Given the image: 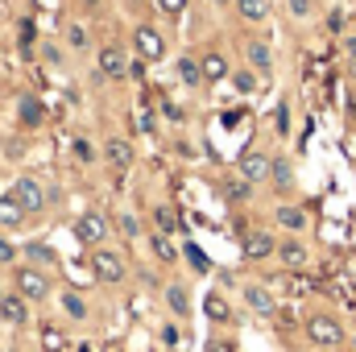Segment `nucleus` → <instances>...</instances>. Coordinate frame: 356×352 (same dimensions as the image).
Listing matches in <instances>:
<instances>
[{
    "label": "nucleus",
    "mask_w": 356,
    "mask_h": 352,
    "mask_svg": "<svg viewBox=\"0 0 356 352\" xmlns=\"http://www.w3.org/2000/svg\"><path fill=\"white\" fill-rule=\"evenodd\" d=\"M307 340L315 349H344L348 344V328L332 311H315V315H307Z\"/></svg>",
    "instance_id": "1"
},
{
    "label": "nucleus",
    "mask_w": 356,
    "mask_h": 352,
    "mask_svg": "<svg viewBox=\"0 0 356 352\" xmlns=\"http://www.w3.org/2000/svg\"><path fill=\"white\" fill-rule=\"evenodd\" d=\"M133 46H137V58H141V63H162V58H166V38H162L154 25H137Z\"/></svg>",
    "instance_id": "2"
},
{
    "label": "nucleus",
    "mask_w": 356,
    "mask_h": 352,
    "mask_svg": "<svg viewBox=\"0 0 356 352\" xmlns=\"http://www.w3.org/2000/svg\"><path fill=\"white\" fill-rule=\"evenodd\" d=\"M95 71H99L104 79H124V75H129V58H124V50H120L116 42L99 46V54H95Z\"/></svg>",
    "instance_id": "3"
},
{
    "label": "nucleus",
    "mask_w": 356,
    "mask_h": 352,
    "mask_svg": "<svg viewBox=\"0 0 356 352\" xmlns=\"http://www.w3.org/2000/svg\"><path fill=\"white\" fill-rule=\"evenodd\" d=\"M273 224L286 228L290 237H302V232L311 228V216H307V207H298V203H277V207H273Z\"/></svg>",
    "instance_id": "4"
},
{
    "label": "nucleus",
    "mask_w": 356,
    "mask_h": 352,
    "mask_svg": "<svg viewBox=\"0 0 356 352\" xmlns=\"http://www.w3.org/2000/svg\"><path fill=\"white\" fill-rule=\"evenodd\" d=\"M17 294L29 303H38V298H46L50 294V278L42 273V269H33V265H25V269H17Z\"/></svg>",
    "instance_id": "5"
},
{
    "label": "nucleus",
    "mask_w": 356,
    "mask_h": 352,
    "mask_svg": "<svg viewBox=\"0 0 356 352\" xmlns=\"http://www.w3.org/2000/svg\"><path fill=\"white\" fill-rule=\"evenodd\" d=\"M241 249H245V257H249V262H269V257L277 253V237L266 232V228H253V232H245Z\"/></svg>",
    "instance_id": "6"
},
{
    "label": "nucleus",
    "mask_w": 356,
    "mask_h": 352,
    "mask_svg": "<svg viewBox=\"0 0 356 352\" xmlns=\"http://www.w3.org/2000/svg\"><path fill=\"white\" fill-rule=\"evenodd\" d=\"M13 199L25 207V216L46 207V191H42V182H38L33 175H25V178H17V182H13Z\"/></svg>",
    "instance_id": "7"
},
{
    "label": "nucleus",
    "mask_w": 356,
    "mask_h": 352,
    "mask_svg": "<svg viewBox=\"0 0 356 352\" xmlns=\"http://www.w3.org/2000/svg\"><path fill=\"white\" fill-rule=\"evenodd\" d=\"M269 166H273V158L261 154V150H249V154H241V166H236V175L245 178V182H269Z\"/></svg>",
    "instance_id": "8"
},
{
    "label": "nucleus",
    "mask_w": 356,
    "mask_h": 352,
    "mask_svg": "<svg viewBox=\"0 0 356 352\" xmlns=\"http://www.w3.org/2000/svg\"><path fill=\"white\" fill-rule=\"evenodd\" d=\"M273 257L286 265V269H307V265H311V249H307V241L286 237V241H277V253H273Z\"/></svg>",
    "instance_id": "9"
},
{
    "label": "nucleus",
    "mask_w": 356,
    "mask_h": 352,
    "mask_svg": "<svg viewBox=\"0 0 356 352\" xmlns=\"http://www.w3.org/2000/svg\"><path fill=\"white\" fill-rule=\"evenodd\" d=\"M91 273H95L99 282H120V278H124V262H120L112 249H95V253H91Z\"/></svg>",
    "instance_id": "10"
},
{
    "label": "nucleus",
    "mask_w": 356,
    "mask_h": 352,
    "mask_svg": "<svg viewBox=\"0 0 356 352\" xmlns=\"http://www.w3.org/2000/svg\"><path fill=\"white\" fill-rule=\"evenodd\" d=\"M104 154H108V166H112L116 175H129V166H133V145H129V137H108V141H104Z\"/></svg>",
    "instance_id": "11"
},
{
    "label": "nucleus",
    "mask_w": 356,
    "mask_h": 352,
    "mask_svg": "<svg viewBox=\"0 0 356 352\" xmlns=\"http://www.w3.org/2000/svg\"><path fill=\"white\" fill-rule=\"evenodd\" d=\"M75 237H79L83 245H99V241L108 237V220H104L99 211H88V216H79V220H75Z\"/></svg>",
    "instance_id": "12"
},
{
    "label": "nucleus",
    "mask_w": 356,
    "mask_h": 352,
    "mask_svg": "<svg viewBox=\"0 0 356 352\" xmlns=\"http://www.w3.org/2000/svg\"><path fill=\"white\" fill-rule=\"evenodd\" d=\"M245 63H249L257 75H269V71H273V50H269V42L249 38V42H245Z\"/></svg>",
    "instance_id": "13"
},
{
    "label": "nucleus",
    "mask_w": 356,
    "mask_h": 352,
    "mask_svg": "<svg viewBox=\"0 0 356 352\" xmlns=\"http://www.w3.org/2000/svg\"><path fill=\"white\" fill-rule=\"evenodd\" d=\"M199 71H203L207 83H224V79L232 75V71H228V58H224L220 50H207V54L199 58Z\"/></svg>",
    "instance_id": "14"
},
{
    "label": "nucleus",
    "mask_w": 356,
    "mask_h": 352,
    "mask_svg": "<svg viewBox=\"0 0 356 352\" xmlns=\"http://www.w3.org/2000/svg\"><path fill=\"white\" fill-rule=\"evenodd\" d=\"M245 307H249V311H257V315H273V311H277V298L269 294L266 286L249 282V286H245Z\"/></svg>",
    "instance_id": "15"
},
{
    "label": "nucleus",
    "mask_w": 356,
    "mask_h": 352,
    "mask_svg": "<svg viewBox=\"0 0 356 352\" xmlns=\"http://www.w3.org/2000/svg\"><path fill=\"white\" fill-rule=\"evenodd\" d=\"M232 4H236V13H241L245 25H266L269 0H232Z\"/></svg>",
    "instance_id": "16"
},
{
    "label": "nucleus",
    "mask_w": 356,
    "mask_h": 352,
    "mask_svg": "<svg viewBox=\"0 0 356 352\" xmlns=\"http://www.w3.org/2000/svg\"><path fill=\"white\" fill-rule=\"evenodd\" d=\"M269 182H273V186H277V191L286 195V191L294 186V162L277 154V158H273V166H269Z\"/></svg>",
    "instance_id": "17"
},
{
    "label": "nucleus",
    "mask_w": 356,
    "mask_h": 352,
    "mask_svg": "<svg viewBox=\"0 0 356 352\" xmlns=\"http://www.w3.org/2000/svg\"><path fill=\"white\" fill-rule=\"evenodd\" d=\"M17 116H21V125H25V129H38V125L46 120V104H42L38 95H25V99H21V112H17Z\"/></svg>",
    "instance_id": "18"
},
{
    "label": "nucleus",
    "mask_w": 356,
    "mask_h": 352,
    "mask_svg": "<svg viewBox=\"0 0 356 352\" xmlns=\"http://www.w3.org/2000/svg\"><path fill=\"white\" fill-rule=\"evenodd\" d=\"M25 315H29V311H25V298H21V294H4V298H0V319H4V323L17 328V323H25Z\"/></svg>",
    "instance_id": "19"
},
{
    "label": "nucleus",
    "mask_w": 356,
    "mask_h": 352,
    "mask_svg": "<svg viewBox=\"0 0 356 352\" xmlns=\"http://www.w3.org/2000/svg\"><path fill=\"white\" fill-rule=\"evenodd\" d=\"M21 220H25V207L13 199V191H8V195H0V228H17Z\"/></svg>",
    "instance_id": "20"
},
{
    "label": "nucleus",
    "mask_w": 356,
    "mask_h": 352,
    "mask_svg": "<svg viewBox=\"0 0 356 352\" xmlns=\"http://www.w3.org/2000/svg\"><path fill=\"white\" fill-rule=\"evenodd\" d=\"M203 315H207L211 323H228V315H232V311H228V303H224V294H216V290H211V294L203 298Z\"/></svg>",
    "instance_id": "21"
},
{
    "label": "nucleus",
    "mask_w": 356,
    "mask_h": 352,
    "mask_svg": "<svg viewBox=\"0 0 356 352\" xmlns=\"http://www.w3.org/2000/svg\"><path fill=\"white\" fill-rule=\"evenodd\" d=\"M290 21H315L319 17V0H286Z\"/></svg>",
    "instance_id": "22"
},
{
    "label": "nucleus",
    "mask_w": 356,
    "mask_h": 352,
    "mask_svg": "<svg viewBox=\"0 0 356 352\" xmlns=\"http://www.w3.org/2000/svg\"><path fill=\"white\" fill-rule=\"evenodd\" d=\"M257 83H261V75H257L253 67H241V71H232V88L241 91V95H253V91H257Z\"/></svg>",
    "instance_id": "23"
},
{
    "label": "nucleus",
    "mask_w": 356,
    "mask_h": 352,
    "mask_svg": "<svg viewBox=\"0 0 356 352\" xmlns=\"http://www.w3.org/2000/svg\"><path fill=\"white\" fill-rule=\"evenodd\" d=\"M182 257H186V265H191L195 273H211V262H207V253H203L195 241H186V245H182Z\"/></svg>",
    "instance_id": "24"
},
{
    "label": "nucleus",
    "mask_w": 356,
    "mask_h": 352,
    "mask_svg": "<svg viewBox=\"0 0 356 352\" xmlns=\"http://www.w3.org/2000/svg\"><path fill=\"white\" fill-rule=\"evenodd\" d=\"M166 303H170V311H175L178 319L191 315V294H186V286H166Z\"/></svg>",
    "instance_id": "25"
},
{
    "label": "nucleus",
    "mask_w": 356,
    "mask_h": 352,
    "mask_svg": "<svg viewBox=\"0 0 356 352\" xmlns=\"http://www.w3.org/2000/svg\"><path fill=\"white\" fill-rule=\"evenodd\" d=\"M63 311H67L71 319H88V303H83V294L67 290V294H63Z\"/></svg>",
    "instance_id": "26"
},
{
    "label": "nucleus",
    "mask_w": 356,
    "mask_h": 352,
    "mask_svg": "<svg viewBox=\"0 0 356 352\" xmlns=\"http://www.w3.org/2000/svg\"><path fill=\"white\" fill-rule=\"evenodd\" d=\"M178 79H182V83H191V88L203 79V71H199V63H195L191 54H186V58H178Z\"/></svg>",
    "instance_id": "27"
},
{
    "label": "nucleus",
    "mask_w": 356,
    "mask_h": 352,
    "mask_svg": "<svg viewBox=\"0 0 356 352\" xmlns=\"http://www.w3.org/2000/svg\"><path fill=\"white\" fill-rule=\"evenodd\" d=\"M154 224H158V232H162V237H170V232L178 228L175 207H158V211H154Z\"/></svg>",
    "instance_id": "28"
},
{
    "label": "nucleus",
    "mask_w": 356,
    "mask_h": 352,
    "mask_svg": "<svg viewBox=\"0 0 356 352\" xmlns=\"http://www.w3.org/2000/svg\"><path fill=\"white\" fill-rule=\"evenodd\" d=\"M67 46L71 50H88V29L83 25H67Z\"/></svg>",
    "instance_id": "29"
},
{
    "label": "nucleus",
    "mask_w": 356,
    "mask_h": 352,
    "mask_svg": "<svg viewBox=\"0 0 356 352\" xmlns=\"http://www.w3.org/2000/svg\"><path fill=\"white\" fill-rule=\"evenodd\" d=\"M154 253H158L162 262H175V257H178V249L170 245V237H162V232L154 237Z\"/></svg>",
    "instance_id": "30"
},
{
    "label": "nucleus",
    "mask_w": 356,
    "mask_h": 352,
    "mask_svg": "<svg viewBox=\"0 0 356 352\" xmlns=\"http://www.w3.org/2000/svg\"><path fill=\"white\" fill-rule=\"evenodd\" d=\"M273 125H277V133H282V137L290 133V104H286V99L273 108Z\"/></svg>",
    "instance_id": "31"
},
{
    "label": "nucleus",
    "mask_w": 356,
    "mask_h": 352,
    "mask_svg": "<svg viewBox=\"0 0 356 352\" xmlns=\"http://www.w3.org/2000/svg\"><path fill=\"white\" fill-rule=\"evenodd\" d=\"M29 257H33V262H46V265L58 262V253H54L50 245H29Z\"/></svg>",
    "instance_id": "32"
},
{
    "label": "nucleus",
    "mask_w": 356,
    "mask_h": 352,
    "mask_svg": "<svg viewBox=\"0 0 356 352\" xmlns=\"http://www.w3.org/2000/svg\"><path fill=\"white\" fill-rule=\"evenodd\" d=\"M21 46H25V50L38 46V25H33V21H21Z\"/></svg>",
    "instance_id": "33"
},
{
    "label": "nucleus",
    "mask_w": 356,
    "mask_h": 352,
    "mask_svg": "<svg viewBox=\"0 0 356 352\" xmlns=\"http://www.w3.org/2000/svg\"><path fill=\"white\" fill-rule=\"evenodd\" d=\"M249 191H253V182H245V178L228 182V199H249Z\"/></svg>",
    "instance_id": "34"
},
{
    "label": "nucleus",
    "mask_w": 356,
    "mask_h": 352,
    "mask_svg": "<svg viewBox=\"0 0 356 352\" xmlns=\"http://www.w3.org/2000/svg\"><path fill=\"white\" fill-rule=\"evenodd\" d=\"M116 224H120V232H124V237H141V224H137V216H120Z\"/></svg>",
    "instance_id": "35"
},
{
    "label": "nucleus",
    "mask_w": 356,
    "mask_h": 352,
    "mask_svg": "<svg viewBox=\"0 0 356 352\" xmlns=\"http://www.w3.org/2000/svg\"><path fill=\"white\" fill-rule=\"evenodd\" d=\"M75 158H79V162H91V158H95V154H91V145L83 141V137H75Z\"/></svg>",
    "instance_id": "36"
},
{
    "label": "nucleus",
    "mask_w": 356,
    "mask_h": 352,
    "mask_svg": "<svg viewBox=\"0 0 356 352\" xmlns=\"http://www.w3.org/2000/svg\"><path fill=\"white\" fill-rule=\"evenodd\" d=\"M344 58L353 63V71H356V33H348V38H344Z\"/></svg>",
    "instance_id": "37"
},
{
    "label": "nucleus",
    "mask_w": 356,
    "mask_h": 352,
    "mask_svg": "<svg viewBox=\"0 0 356 352\" xmlns=\"http://www.w3.org/2000/svg\"><path fill=\"white\" fill-rule=\"evenodd\" d=\"M13 257H17V249H13V245H8V241L0 237V265H8Z\"/></svg>",
    "instance_id": "38"
},
{
    "label": "nucleus",
    "mask_w": 356,
    "mask_h": 352,
    "mask_svg": "<svg viewBox=\"0 0 356 352\" xmlns=\"http://www.w3.org/2000/svg\"><path fill=\"white\" fill-rule=\"evenodd\" d=\"M158 8H162V13H182L186 0H158Z\"/></svg>",
    "instance_id": "39"
},
{
    "label": "nucleus",
    "mask_w": 356,
    "mask_h": 352,
    "mask_svg": "<svg viewBox=\"0 0 356 352\" xmlns=\"http://www.w3.org/2000/svg\"><path fill=\"white\" fill-rule=\"evenodd\" d=\"M162 340H166L170 349H175V344H178V328H175V323H166V328H162Z\"/></svg>",
    "instance_id": "40"
},
{
    "label": "nucleus",
    "mask_w": 356,
    "mask_h": 352,
    "mask_svg": "<svg viewBox=\"0 0 356 352\" xmlns=\"http://www.w3.org/2000/svg\"><path fill=\"white\" fill-rule=\"evenodd\" d=\"M42 54H46V63H63V50H58V46H46Z\"/></svg>",
    "instance_id": "41"
},
{
    "label": "nucleus",
    "mask_w": 356,
    "mask_h": 352,
    "mask_svg": "<svg viewBox=\"0 0 356 352\" xmlns=\"http://www.w3.org/2000/svg\"><path fill=\"white\" fill-rule=\"evenodd\" d=\"M348 120H356V95L348 99Z\"/></svg>",
    "instance_id": "42"
},
{
    "label": "nucleus",
    "mask_w": 356,
    "mask_h": 352,
    "mask_svg": "<svg viewBox=\"0 0 356 352\" xmlns=\"http://www.w3.org/2000/svg\"><path fill=\"white\" fill-rule=\"evenodd\" d=\"M79 4H83V8H99V4H104V0H79Z\"/></svg>",
    "instance_id": "43"
},
{
    "label": "nucleus",
    "mask_w": 356,
    "mask_h": 352,
    "mask_svg": "<svg viewBox=\"0 0 356 352\" xmlns=\"http://www.w3.org/2000/svg\"><path fill=\"white\" fill-rule=\"evenodd\" d=\"M319 352H344V349H319Z\"/></svg>",
    "instance_id": "44"
},
{
    "label": "nucleus",
    "mask_w": 356,
    "mask_h": 352,
    "mask_svg": "<svg viewBox=\"0 0 356 352\" xmlns=\"http://www.w3.org/2000/svg\"><path fill=\"white\" fill-rule=\"evenodd\" d=\"M0 298H4V286H0Z\"/></svg>",
    "instance_id": "45"
},
{
    "label": "nucleus",
    "mask_w": 356,
    "mask_h": 352,
    "mask_svg": "<svg viewBox=\"0 0 356 352\" xmlns=\"http://www.w3.org/2000/svg\"><path fill=\"white\" fill-rule=\"evenodd\" d=\"M216 4H228V0H216Z\"/></svg>",
    "instance_id": "46"
}]
</instances>
